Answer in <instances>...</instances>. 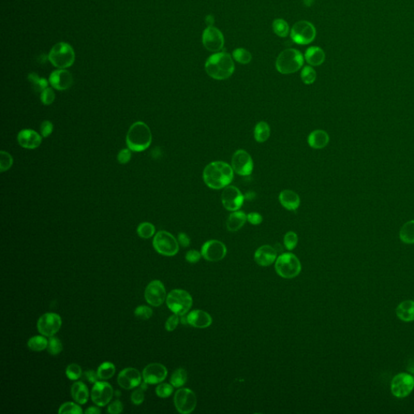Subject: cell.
<instances>
[{"label":"cell","mask_w":414,"mask_h":414,"mask_svg":"<svg viewBox=\"0 0 414 414\" xmlns=\"http://www.w3.org/2000/svg\"><path fill=\"white\" fill-rule=\"evenodd\" d=\"M188 324L198 329H205L212 324V317L203 310H194L187 316Z\"/></svg>","instance_id":"obj_24"},{"label":"cell","mask_w":414,"mask_h":414,"mask_svg":"<svg viewBox=\"0 0 414 414\" xmlns=\"http://www.w3.org/2000/svg\"><path fill=\"white\" fill-rule=\"evenodd\" d=\"M316 35L314 25L306 20L295 23L290 31L292 41L298 45H308L314 41Z\"/></svg>","instance_id":"obj_9"},{"label":"cell","mask_w":414,"mask_h":414,"mask_svg":"<svg viewBox=\"0 0 414 414\" xmlns=\"http://www.w3.org/2000/svg\"><path fill=\"white\" fill-rule=\"evenodd\" d=\"M247 220L252 225H259L262 223L263 218L261 214H259L257 212H251L249 214H247Z\"/></svg>","instance_id":"obj_55"},{"label":"cell","mask_w":414,"mask_h":414,"mask_svg":"<svg viewBox=\"0 0 414 414\" xmlns=\"http://www.w3.org/2000/svg\"><path fill=\"white\" fill-rule=\"evenodd\" d=\"M66 374H67V378L71 380H77L82 375V369H81V366H79L76 363L70 364L66 370Z\"/></svg>","instance_id":"obj_43"},{"label":"cell","mask_w":414,"mask_h":414,"mask_svg":"<svg viewBox=\"0 0 414 414\" xmlns=\"http://www.w3.org/2000/svg\"><path fill=\"white\" fill-rule=\"evenodd\" d=\"M178 242L182 247H189L190 245V239L185 233L181 232L178 235Z\"/></svg>","instance_id":"obj_57"},{"label":"cell","mask_w":414,"mask_h":414,"mask_svg":"<svg viewBox=\"0 0 414 414\" xmlns=\"http://www.w3.org/2000/svg\"><path fill=\"white\" fill-rule=\"evenodd\" d=\"M232 57L236 62H238L241 64H248L252 61L251 53L248 51L247 49H243V48H238V49H235L232 53Z\"/></svg>","instance_id":"obj_38"},{"label":"cell","mask_w":414,"mask_h":414,"mask_svg":"<svg viewBox=\"0 0 414 414\" xmlns=\"http://www.w3.org/2000/svg\"><path fill=\"white\" fill-rule=\"evenodd\" d=\"M300 76L302 81L305 84H312L316 80V72L312 67L307 66V67H303V69L301 72Z\"/></svg>","instance_id":"obj_41"},{"label":"cell","mask_w":414,"mask_h":414,"mask_svg":"<svg viewBox=\"0 0 414 414\" xmlns=\"http://www.w3.org/2000/svg\"><path fill=\"white\" fill-rule=\"evenodd\" d=\"M400 239L405 244H414V220L405 223L400 231Z\"/></svg>","instance_id":"obj_32"},{"label":"cell","mask_w":414,"mask_h":414,"mask_svg":"<svg viewBox=\"0 0 414 414\" xmlns=\"http://www.w3.org/2000/svg\"><path fill=\"white\" fill-rule=\"evenodd\" d=\"M58 414H83L82 408L80 405H76L73 402H67L61 405L60 409L58 410Z\"/></svg>","instance_id":"obj_42"},{"label":"cell","mask_w":414,"mask_h":414,"mask_svg":"<svg viewBox=\"0 0 414 414\" xmlns=\"http://www.w3.org/2000/svg\"><path fill=\"white\" fill-rule=\"evenodd\" d=\"M307 142L310 147L314 149H322L330 143V135L322 129H316L308 136Z\"/></svg>","instance_id":"obj_26"},{"label":"cell","mask_w":414,"mask_h":414,"mask_svg":"<svg viewBox=\"0 0 414 414\" xmlns=\"http://www.w3.org/2000/svg\"><path fill=\"white\" fill-rule=\"evenodd\" d=\"M141 382L142 375L139 371L135 368H125L118 374V384L125 389H133L140 385Z\"/></svg>","instance_id":"obj_20"},{"label":"cell","mask_w":414,"mask_h":414,"mask_svg":"<svg viewBox=\"0 0 414 414\" xmlns=\"http://www.w3.org/2000/svg\"><path fill=\"white\" fill-rule=\"evenodd\" d=\"M233 168L223 161L209 163L203 170V178L206 185L212 189L227 187L234 178Z\"/></svg>","instance_id":"obj_1"},{"label":"cell","mask_w":414,"mask_h":414,"mask_svg":"<svg viewBox=\"0 0 414 414\" xmlns=\"http://www.w3.org/2000/svg\"><path fill=\"white\" fill-rule=\"evenodd\" d=\"M114 396V389L107 382L97 381L91 389V400L96 405L102 407L110 402Z\"/></svg>","instance_id":"obj_18"},{"label":"cell","mask_w":414,"mask_h":414,"mask_svg":"<svg viewBox=\"0 0 414 414\" xmlns=\"http://www.w3.org/2000/svg\"><path fill=\"white\" fill-rule=\"evenodd\" d=\"M207 75L216 81H224L234 73L235 64L232 56L224 52L212 54L205 64Z\"/></svg>","instance_id":"obj_2"},{"label":"cell","mask_w":414,"mask_h":414,"mask_svg":"<svg viewBox=\"0 0 414 414\" xmlns=\"http://www.w3.org/2000/svg\"><path fill=\"white\" fill-rule=\"evenodd\" d=\"M304 58L301 52L295 49H285L279 54L276 60V68L279 73L289 75L301 69Z\"/></svg>","instance_id":"obj_4"},{"label":"cell","mask_w":414,"mask_h":414,"mask_svg":"<svg viewBox=\"0 0 414 414\" xmlns=\"http://www.w3.org/2000/svg\"><path fill=\"white\" fill-rule=\"evenodd\" d=\"M152 134L149 126L137 122L130 126L126 135V144L133 152H140L147 150L152 144Z\"/></svg>","instance_id":"obj_3"},{"label":"cell","mask_w":414,"mask_h":414,"mask_svg":"<svg viewBox=\"0 0 414 414\" xmlns=\"http://www.w3.org/2000/svg\"><path fill=\"white\" fill-rule=\"evenodd\" d=\"M41 100L45 105H51L55 100V93L51 87H47L42 92H41Z\"/></svg>","instance_id":"obj_49"},{"label":"cell","mask_w":414,"mask_h":414,"mask_svg":"<svg viewBox=\"0 0 414 414\" xmlns=\"http://www.w3.org/2000/svg\"><path fill=\"white\" fill-rule=\"evenodd\" d=\"M197 396L189 388H180L176 391L174 396V404L180 414H189L193 412L197 406Z\"/></svg>","instance_id":"obj_10"},{"label":"cell","mask_w":414,"mask_h":414,"mask_svg":"<svg viewBox=\"0 0 414 414\" xmlns=\"http://www.w3.org/2000/svg\"><path fill=\"white\" fill-rule=\"evenodd\" d=\"M153 315V311L148 306H138L134 310V316L141 320H149Z\"/></svg>","instance_id":"obj_46"},{"label":"cell","mask_w":414,"mask_h":414,"mask_svg":"<svg viewBox=\"0 0 414 414\" xmlns=\"http://www.w3.org/2000/svg\"><path fill=\"white\" fill-rule=\"evenodd\" d=\"M275 270L283 279H294L300 274L301 262L294 254L288 252L279 256L275 263Z\"/></svg>","instance_id":"obj_5"},{"label":"cell","mask_w":414,"mask_h":414,"mask_svg":"<svg viewBox=\"0 0 414 414\" xmlns=\"http://www.w3.org/2000/svg\"><path fill=\"white\" fill-rule=\"evenodd\" d=\"M40 129L41 134L43 138H47V137H49L52 134L53 129H54V125H53V123L47 120L44 121L41 123V125Z\"/></svg>","instance_id":"obj_51"},{"label":"cell","mask_w":414,"mask_h":414,"mask_svg":"<svg viewBox=\"0 0 414 414\" xmlns=\"http://www.w3.org/2000/svg\"><path fill=\"white\" fill-rule=\"evenodd\" d=\"M138 236H140L141 238L149 239L155 234L156 232V227L152 224V223H148V222H145L139 224L137 229Z\"/></svg>","instance_id":"obj_39"},{"label":"cell","mask_w":414,"mask_h":414,"mask_svg":"<svg viewBox=\"0 0 414 414\" xmlns=\"http://www.w3.org/2000/svg\"><path fill=\"white\" fill-rule=\"evenodd\" d=\"M254 260L263 267L271 265L277 260V250L270 245H263L254 254Z\"/></svg>","instance_id":"obj_23"},{"label":"cell","mask_w":414,"mask_h":414,"mask_svg":"<svg viewBox=\"0 0 414 414\" xmlns=\"http://www.w3.org/2000/svg\"><path fill=\"white\" fill-rule=\"evenodd\" d=\"M173 386L168 383H161L158 387H156V395L161 398L169 397L173 392Z\"/></svg>","instance_id":"obj_48"},{"label":"cell","mask_w":414,"mask_h":414,"mask_svg":"<svg viewBox=\"0 0 414 414\" xmlns=\"http://www.w3.org/2000/svg\"><path fill=\"white\" fill-rule=\"evenodd\" d=\"M166 303L174 314L185 316L193 305V298L186 290L176 289L168 294Z\"/></svg>","instance_id":"obj_7"},{"label":"cell","mask_w":414,"mask_h":414,"mask_svg":"<svg viewBox=\"0 0 414 414\" xmlns=\"http://www.w3.org/2000/svg\"><path fill=\"white\" fill-rule=\"evenodd\" d=\"M214 22V16H212V15H209V16H207V18H206V23H207V25H208V26H213Z\"/></svg>","instance_id":"obj_59"},{"label":"cell","mask_w":414,"mask_h":414,"mask_svg":"<svg viewBox=\"0 0 414 414\" xmlns=\"http://www.w3.org/2000/svg\"><path fill=\"white\" fill-rule=\"evenodd\" d=\"M254 138L257 143H265L270 136V127L267 123L260 122L254 128Z\"/></svg>","instance_id":"obj_31"},{"label":"cell","mask_w":414,"mask_h":414,"mask_svg":"<svg viewBox=\"0 0 414 414\" xmlns=\"http://www.w3.org/2000/svg\"><path fill=\"white\" fill-rule=\"evenodd\" d=\"M123 405L119 400L112 402L108 407V413L111 414H119L123 412Z\"/></svg>","instance_id":"obj_52"},{"label":"cell","mask_w":414,"mask_h":414,"mask_svg":"<svg viewBox=\"0 0 414 414\" xmlns=\"http://www.w3.org/2000/svg\"><path fill=\"white\" fill-rule=\"evenodd\" d=\"M233 171L240 176H249L253 171V161L252 156L245 150L236 151L232 159Z\"/></svg>","instance_id":"obj_12"},{"label":"cell","mask_w":414,"mask_h":414,"mask_svg":"<svg viewBox=\"0 0 414 414\" xmlns=\"http://www.w3.org/2000/svg\"><path fill=\"white\" fill-rule=\"evenodd\" d=\"M414 377L408 373H400L392 378L391 391L397 398H405L413 392Z\"/></svg>","instance_id":"obj_11"},{"label":"cell","mask_w":414,"mask_h":414,"mask_svg":"<svg viewBox=\"0 0 414 414\" xmlns=\"http://www.w3.org/2000/svg\"><path fill=\"white\" fill-rule=\"evenodd\" d=\"M85 378H87V380L89 381L90 383H96L99 379L98 374L97 372H94V371H87L84 373Z\"/></svg>","instance_id":"obj_56"},{"label":"cell","mask_w":414,"mask_h":414,"mask_svg":"<svg viewBox=\"0 0 414 414\" xmlns=\"http://www.w3.org/2000/svg\"><path fill=\"white\" fill-rule=\"evenodd\" d=\"M84 413L87 414H99L101 413V411L99 408L91 406V407L87 408Z\"/></svg>","instance_id":"obj_58"},{"label":"cell","mask_w":414,"mask_h":414,"mask_svg":"<svg viewBox=\"0 0 414 414\" xmlns=\"http://www.w3.org/2000/svg\"><path fill=\"white\" fill-rule=\"evenodd\" d=\"M244 195L241 190L234 185H228L223 189L221 201L223 207L228 211L233 212L241 209L244 204Z\"/></svg>","instance_id":"obj_14"},{"label":"cell","mask_w":414,"mask_h":414,"mask_svg":"<svg viewBox=\"0 0 414 414\" xmlns=\"http://www.w3.org/2000/svg\"><path fill=\"white\" fill-rule=\"evenodd\" d=\"M306 61L308 64L313 67L321 66L325 60V54L323 49L318 46H311L306 50Z\"/></svg>","instance_id":"obj_30"},{"label":"cell","mask_w":414,"mask_h":414,"mask_svg":"<svg viewBox=\"0 0 414 414\" xmlns=\"http://www.w3.org/2000/svg\"><path fill=\"white\" fill-rule=\"evenodd\" d=\"M166 297V290L161 281H152L145 290V298L153 307L162 305Z\"/></svg>","instance_id":"obj_17"},{"label":"cell","mask_w":414,"mask_h":414,"mask_svg":"<svg viewBox=\"0 0 414 414\" xmlns=\"http://www.w3.org/2000/svg\"><path fill=\"white\" fill-rule=\"evenodd\" d=\"M29 82L31 83L33 88L37 92H42L48 87V81L45 79L41 78L36 73H30L28 76Z\"/></svg>","instance_id":"obj_35"},{"label":"cell","mask_w":414,"mask_h":414,"mask_svg":"<svg viewBox=\"0 0 414 414\" xmlns=\"http://www.w3.org/2000/svg\"><path fill=\"white\" fill-rule=\"evenodd\" d=\"M187 378L188 374L186 371L183 368H179L173 372V374H171L170 382L174 387H180L185 385V383L187 381Z\"/></svg>","instance_id":"obj_36"},{"label":"cell","mask_w":414,"mask_h":414,"mask_svg":"<svg viewBox=\"0 0 414 414\" xmlns=\"http://www.w3.org/2000/svg\"><path fill=\"white\" fill-rule=\"evenodd\" d=\"M76 54L72 45L68 43L59 42L56 44L49 52V60L54 67L65 69L73 65Z\"/></svg>","instance_id":"obj_6"},{"label":"cell","mask_w":414,"mask_h":414,"mask_svg":"<svg viewBox=\"0 0 414 414\" xmlns=\"http://www.w3.org/2000/svg\"><path fill=\"white\" fill-rule=\"evenodd\" d=\"M167 375V368L161 363H151L144 368L143 372V380L147 384L161 383Z\"/></svg>","instance_id":"obj_19"},{"label":"cell","mask_w":414,"mask_h":414,"mask_svg":"<svg viewBox=\"0 0 414 414\" xmlns=\"http://www.w3.org/2000/svg\"><path fill=\"white\" fill-rule=\"evenodd\" d=\"M147 383H143L140 388L135 390L131 395L132 403L139 405L144 401V392L147 389Z\"/></svg>","instance_id":"obj_47"},{"label":"cell","mask_w":414,"mask_h":414,"mask_svg":"<svg viewBox=\"0 0 414 414\" xmlns=\"http://www.w3.org/2000/svg\"><path fill=\"white\" fill-rule=\"evenodd\" d=\"M247 221V214L239 209L230 214L227 218L226 226L229 232H237L245 226Z\"/></svg>","instance_id":"obj_27"},{"label":"cell","mask_w":414,"mask_h":414,"mask_svg":"<svg viewBox=\"0 0 414 414\" xmlns=\"http://www.w3.org/2000/svg\"><path fill=\"white\" fill-rule=\"evenodd\" d=\"M201 257H202V253L194 249L189 250V252L185 255L186 261L188 262L192 263V264L198 262L200 261Z\"/></svg>","instance_id":"obj_54"},{"label":"cell","mask_w":414,"mask_h":414,"mask_svg":"<svg viewBox=\"0 0 414 414\" xmlns=\"http://www.w3.org/2000/svg\"><path fill=\"white\" fill-rule=\"evenodd\" d=\"M304 2H305V4L307 5V6L309 7V6H311V4L312 3V0H304Z\"/></svg>","instance_id":"obj_60"},{"label":"cell","mask_w":414,"mask_h":414,"mask_svg":"<svg viewBox=\"0 0 414 414\" xmlns=\"http://www.w3.org/2000/svg\"><path fill=\"white\" fill-rule=\"evenodd\" d=\"M279 203L288 210H296L300 206V198L298 194L290 189H285L279 194Z\"/></svg>","instance_id":"obj_25"},{"label":"cell","mask_w":414,"mask_h":414,"mask_svg":"<svg viewBox=\"0 0 414 414\" xmlns=\"http://www.w3.org/2000/svg\"><path fill=\"white\" fill-rule=\"evenodd\" d=\"M71 392H72V396L74 401H76L78 404H81V405H84V404L87 403L88 398H89L88 388H87V385L81 381L73 383Z\"/></svg>","instance_id":"obj_29"},{"label":"cell","mask_w":414,"mask_h":414,"mask_svg":"<svg viewBox=\"0 0 414 414\" xmlns=\"http://www.w3.org/2000/svg\"><path fill=\"white\" fill-rule=\"evenodd\" d=\"M203 44L209 51L219 52L224 45V37L219 29L208 26L203 31Z\"/></svg>","instance_id":"obj_16"},{"label":"cell","mask_w":414,"mask_h":414,"mask_svg":"<svg viewBox=\"0 0 414 414\" xmlns=\"http://www.w3.org/2000/svg\"><path fill=\"white\" fill-rule=\"evenodd\" d=\"M396 316L405 322L414 321V301L405 300L401 302L396 309Z\"/></svg>","instance_id":"obj_28"},{"label":"cell","mask_w":414,"mask_h":414,"mask_svg":"<svg viewBox=\"0 0 414 414\" xmlns=\"http://www.w3.org/2000/svg\"><path fill=\"white\" fill-rule=\"evenodd\" d=\"M115 372H116L115 366L110 362L103 363L97 369L99 378L102 379V380H106V379L112 378L115 374Z\"/></svg>","instance_id":"obj_34"},{"label":"cell","mask_w":414,"mask_h":414,"mask_svg":"<svg viewBox=\"0 0 414 414\" xmlns=\"http://www.w3.org/2000/svg\"><path fill=\"white\" fill-rule=\"evenodd\" d=\"M17 141L20 146L26 149L38 148L42 142V136L34 129H25L19 132Z\"/></svg>","instance_id":"obj_22"},{"label":"cell","mask_w":414,"mask_h":414,"mask_svg":"<svg viewBox=\"0 0 414 414\" xmlns=\"http://www.w3.org/2000/svg\"><path fill=\"white\" fill-rule=\"evenodd\" d=\"M131 150L130 149H123L120 151L118 153V162L122 164V165H125L129 162L131 159Z\"/></svg>","instance_id":"obj_53"},{"label":"cell","mask_w":414,"mask_h":414,"mask_svg":"<svg viewBox=\"0 0 414 414\" xmlns=\"http://www.w3.org/2000/svg\"><path fill=\"white\" fill-rule=\"evenodd\" d=\"M298 238L296 233L294 232H288L284 236V245L288 250L291 251L296 248Z\"/></svg>","instance_id":"obj_44"},{"label":"cell","mask_w":414,"mask_h":414,"mask_svg":"<svg viewBox=\"0 0 414 414\" xmlns=\"http://www.w3.org/2000/svg\"><path fill=\"white\" fill-rule=\"evenodd\" d=\"M0 156H1V159H0V169H1V172H4L5 171L9 169L10 167L12 166L13 158H12V156L8 152H4V151L1 152Z\"/></svg>","instance_id":"obj_45"},{"label":"cell","mask_w":414,"mask_h":414,"mask_svg":"<svg viewBox=\"0 0 414 414\" xmlns=\"http://www.w3.org/2000/svg\"><path fill=\"white\" fill-rule=\"evenodd\" d=\"M49 341L45 338V336H34L29 339L28 341V346L33 351H43L48 347Z\"/></svg>","instance_id":"obj_33"},{"label":"cell","mask_w":414,"mask_h":414,"mask_svg":"<svg viewBox=\"0 0 414 414\" xmlns=\"http://www.w3.org/2000/svg\"><path fill=\"white\" fill-rule=\"evenodd\" d=\"M153 247L156 252L166 256H175L179 251L178 241L166 231L157 232L154 237Z\"/></svg>","instance_id":"obj_8"},{"label":"cell","mask_w":414,"mask_h":414,"mask_svg":"<svg viewBox=\"0 0 414 414\" xmlns=\"http://www.w3.org/2000/svg\"><path fill=\"white\" fill-rule=\"evenodd\" d=\"M62 319L56 313H45L41 316L37 324L38 332L45 336H54L60 330Z\"/></svg>","instance_id":"obj_13"},{"label":"cell","mask_w":414,"mask_h":414,"mask_svg":"<svg viewBox=\"0 0 414 414\" xmlns=\"http://www.w3.org/2000/svg\"><path fill=\"white\" fill-rule=\"evenodd\" d=\"M273 30L274 34L281 38H286L289 34L290 28L288 23L283 19H276L273 22Z\"/></svg>","instance_id":"obj_37"},{"label":"cell","mask_w":414,"mask_h":414,"mask_svg":"<svg viewBox=\"0 0 414 414\" xmlns=\"http://www.w3.org/2000/svg\"><path fill=\"white\" fill-rule=\"evenodd\" d=\"M178 316V315L174 314L167 319L166 324H165V329L167 331L172 332L176 330L177 325H178L179 321H180Z\"/></svg>","instance_id":"obj_50"},{"label":"cell","mask_w":414,"mask_h":414,"mask_svg":"<svg viewBox=\"0 0 414 414\" xmlns=\"http://www.w3.org/2000/svg\"><path fill=\"white\" fill-rule=\"evenodd\" d=\"M63 344L60 339L56 336H49V343H48V352L51 355H58L63 351Z\"/></svg>","instance_id":"obj_40"},{"label":"cell","mask_w":414,"mask_h":414,"mask_svg":"<svg viewBox=\"0 0 414 414\" xmlns=\"http://www.w3.org/2000/svg\"><path fill=\"white\" fill-rule=\"evenodd\" d=\"M226 245L217 240L207 241L202 247V256L208 261L216 262L221 261L227 255Z\"/></svg>","instance_id":"obj_15"},{"label":"cell","mask_w":414,"mask_h":414,"mask_svg":"<svg viewBox=\"0 0 414 414\" xmlns=\"http://www.w3.org/2000/svg\"><path fill=\"white\" fill-rule=\"evenodd\" d=\"M49 83L52 87L59 91L67 90L73 84L72 74L64 69L57 70L49 76Z\"/></svg>","instance_id":"obj_21"}]
</instances>
